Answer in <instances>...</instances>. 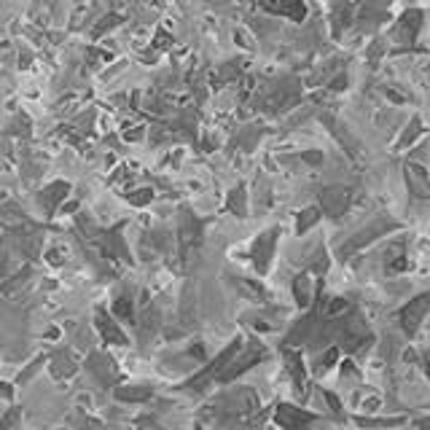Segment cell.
Returning a JSON list of instances; mask_svg holds the SVG:
<instances>
[{
	"mask_svg": "<svg viewBox=\"0 0 430 430\" xmlns=\"http://www.w3.org/2000/svg\"><path fill=\"white\" fill-rule=\"evenodd\" d=\"M396 229H398V224L393 221V218H385V215H379V218H374V221L366 226V229L355 231L350 240L344 242L342 248H339V253H342V256H350V253L361 250L363 245H371V242L377 240V237H387V231H396Z\"/></svg>",
	"mask_w": 430,
	"mask_h": 430,
	"instance_id": "6da1fadb",
	"label": "cell"
},
{
	"mask_svg": "<svg viewBox=\"0 0 430 430\" xmlns=\"http://www.w3.org/2000/svg\"><path fill=\"white\" fill-rule=\"evenodd\" d=\"M240 350H242V339H234V342L229 344L224 352L215 358V361L207 366L205 371H199V374L191 379V382H186V387H191V390H199V387H202L205 382H210V379H215V377L221 379V374H224L226 368L231 366V361L240 355Z\"/></svg>",
	"mask_w": 430,
	"mask_h": 430,
	"instance_id": "7a4b0ae2",
	"label": "cell"
},
{
	"mask_svg": "<svg viewBox=\"0 0 430 430\" xmlns=\"http://www.w3.org/2000/svg\"><path fill=\"white\" fill-rule=\"evenodd\" d=\"M280 229H266L264 234H258V240L253 242V266L258 275H266L272 266V256H275V242Z\"/></svg>",
	"mask_w": 430,
	"mask_h": 430,
	"instance_id": "3957f363",
	"label": "cell"
},
{
	"mask_svg": "<svg viewBox=\"0 0 430 430\" xmlns=\"http://www.w3.org/2000/svg\"><path fill=\"white\" fill-rule=\"evenodd\" d=\"M178 234H180V250H183V256L189 258L191 250L202 240V221L196 215H191L189 207L180 210V229H178Z\"/></svg>",
	"mask_w": 430,
	"mask_h": 430,
	"instance_id": "277c9868",
	"label": "cell"
},
{
	"mask_svg": "<svg viewBox=\"0 0 430 430\" xmlns=\"http://www.w3.org/2000/svg\"><path fill=\"white\" fill-rule=\"evenodd\" d=\"M428 307H430V296L428 293H422V296H417L414 301H409L403 310H401V323H403V331L414 336L417 334V328L422 326V320H425V315H428Z\"/></svg>",
	"mask_w": 430,
	"mask_h": 430,
	"instance_id": "5b68a950",
	"label": "cell"
},
{
	"mask_svg": "<svg viewBox=\"0 0 430 430\" xmlns=\"http://www.w3.org/2000/svg\"><path fill=\"white\" fill-rule=\"evenodd\" d=\"M350 189H344V186H331V189L320 191V207H323V213H326L328 218H342L344 210L350 207Z\"/></svg>",
	"mask_w": 430,
	"mask_h": 430,
	"instance_id": "8992f818",
	"label": "cell"
},
{
	"mask_svg": "<svg viewBox=\"0 0 430 430\" xmlns=\"http://www.w3.org/2000/svg\"><path fill=\"white\" fill-rule=\"evenodd\" d=\"M275 420L282 430H301L304 425L315 422L317 417H315L312 412H304V409H296V406H291V403H280V406H277Z\"/></svg>",
	"mask_w": 430,
	"mask_h": 430,
	"instance_id": "52a82bcc",
	"label": "cell"
},
{
	"mask_svg": "<svg viewBox=\"0 0 430 430\" xmlns=\"http://www.w3.org/2000/svg\"><path fill=\"white\" fill-rule=\"evenodd\" d=\"M317 296H320V288L315 285L310 272H304L293 280V299H296L299 307H310L312 301H317Z\"/></svg>",
	"mask_w": 430,
	"mask_h": 430,
	"instance_id": "ba28073f",
	"label": "cell"
},
{
	"mask_svg": "<svg viewBox=\"0 0 430 430\" xmlns=\"http://www.w3.org/2000/svg\"><path fill=\"white\" fill-rule=\"evenodd\" d=\"M406 186L417 199H428V172L422 164H406Z\"/></svg>",
	"mask_w": 430,
	"mask_h": 430,
	"instance_id": "9c48e42d",
	"label": "cell"
},
{
	"mask_svg": "<svg viewBox=\"0 0 430 430\" xmlns=\"http://www.w3.org/2000/svg\"><path fill=\"white\" fill-rule=\"evenodd\" d=\"M94 320H97V328H100V334H103V339L108 344H127V336L121 334V328L105 315L103 310H97V315H94Z\"/></svg>",
	"mask_w": 430,
	"mask_h": 430,
	"instance_id": "30bf717a",
	"label": "cell"
},
{
	"mask_svg": "<svg viewBox=\"0 0 430 430\" xmlns=\"http://www.w3.org/2000/svg\"><path fill=\"white\" fill-rule=\"evenodd\" d=\"M68 191H70V183H65V180H57V183H52L49 189L43 191V196H41V202L46 205V210H49V213H54V210H57V205H59V202H65V196H68Z\"/></svg>",
	"mask_w": 430,
	"mask_h": 430,
	"instance_id": "8fae6325",
	"label": "cell"
},
{
	"mask_svg": "<svg viewBox=\"0 0 430 430\" xmlns=\"http://www.w3.org/2000/svg\"><path fill=\"white\" fill-rule=\"evenodd\" d=\"M285 363H288V374L293 377V385H296V390L301 393V387L307 385V377H304V363H301V352L285 350Z\"/></svg>",
	"mask_w": 430,
	"mask_h": 430,
	"instance_id": "7c38bea8",
	"label": "cell"
},
{
	"mask_svg": "<svg viewBox=\"0 0 430 430\" xmlns=\"http://www.w3.org/2000/svg\"><path fill=\"white\" fill-rule=\"evenodd\" d=\"M420 19H422L420 11H409V14H403L401 27H398V41H401V43H414V35H417V30H420Z\"/></svg>",
	"mask_w": 430,
	"mask_h": 430,
	"instance_id": "4fadbf2b",
	"label": "cell"
},
{
	"mask_svg": "<svg viewBox=\"0 0 430 430\" xmlns=\"http://www.w3.org/2000/svg\"><path fill=\"white\" fill-rule=\"evenodd\" d=\"M92 371L100 377V382L103 385H108V382H113L116 379V368H113V361L110 358H105V355H92Z\"/></svg>",
	"mask_w": 430,
	"mask_h": 430,
	"instance_id": "5bb4252c",
	"label": "cell"
},
{
	"mask_svg": "<svg viewBox=\"0 0 430 430\" xmlns=\"http://www.w3.org/2000/svg\"><path fill=\"white\" fill-rule=\"evenodd\" d=\"M229 210L231 213H237L240 218H245V213H248V207H245V186H237V189L229 194Z\"/></svg>",
	"mask_w": 430,
	"mask_h": 430,
	"instance_id": "9a60e30c",
	"label": "cell"
},
{
	"mask_svg": "<svg viewBox=\"0 0 430 430\" xmlns=\"http://www.w3.org/2000/svg\"><path fill=\"white\" fill-rule=\"evenodd\" d=\"M317 221H320V210H317V207H307V210L299 215L296 231H299V234H304V231H307V229H312V226L317 224Z\"/></svg>",
	"mask_w": 430,
	"mask_h": 430,
	"instance_id": "2e32d148",
	"label": "cell"
},
{
	"mask_svg": "<svg viewBox=\"0 0 430 430\" xmlns=\"http://www.w3.org/2000/svg\"><path fill=\"white\" fill-rule=\"evenodd\" d=\"M151 396V387H129V390H127V387H119V390H116V398H119V401H145V398Z\"/></svg>",
	"mask_w": 430,
	"mask_h": 430,
	"instance_id": "e0dca14e",
	"label": "cell"
},
{
	"mask_svg": "<svg viewBox=\"0 0 430 430\" xmlns=\"http://www.w3.org/2000/svg\"><path fill=\"white\" fill-rule=\"evenodd\" d=\"M113 312L119 315L121 320H132V315H135V310H132V301H129L127 296H116V304H113Z\"/></svg>",
	"mask_w": 430,
	"mask_h": 430,
	"instance_id": "ac0fdd59",
	"label": "cell"
},
{
	"mask_svg": "<svg viewBox=\"0 0 430 430\" xmlns=\"http://www.w3.org/2000/svg\"><path fill=\"white\" fill-rule=\"evenodd\" d=\"M234 285H237V288H240V291L245 293L248 299H261V296H264V288H261L258 282H256V285H250L245 277H237V282H234Z\"/></svg>",
	"mask_w": 430,
	"mask_h": 430,
	"instance_id": "d6986e66",
	"label": "cell"
},
{
	"mask_svg": "<svg viewBox=\"0 0 430 430\" xmlns=\"http://www.w3.org/2000/svg\"><path fill=\"white\" fill-rule=\"evenodd\" d=\"M275 14H285V17H293L296 22H301L304 19V6L301 3H296V6H282V8H272Z\"/></svg>",
	"mask_w": 430,
	"mask_h": 430,
	"instance_id": "ffe728a7",
	"label": "cell"
},
{
	"mask_svg": "<svg viewBox=\"0 0 430 430\" xmlns=\"http://www.w3.org/2000/svg\"><path fill=\"white\" fill-rule=\"evenodd\" d=\"M19 422H22V412H19V409H11V412L3 417V422H0V430H17Z\"/></svg>",
	"mask_w": 430,
	"mask_h": 430,
	"instance_id": "44dd1931",
	"label": "cell"
},
{
	"mask_svg": "<svg viewBox=\"0 0 430 430\" xmlns=\"http://www.w3.org/2000/svg\"><path fill=\"white\" fill-rule=\"evenodd\" d=\"M355 422H358L361 428H374V425H377V428H390V425H398L401 420H366V417H358Z\"/></svg>",
	"mask_w": 430,
	"mask_h": 430,
	"instance_id": "7402d4cb",
	"label": "cell"
},
{
	"mask_svg": "<svg viewBox=\"0 0 430 430\" xmlns=\"http://www.w3.org/2000/svg\"><path fill=\"white\" fill-rule=\"evenodd\" d=\"M151 196H154V191L151 189H140V191L127 194V199H129L132 205H145V202H151Z\"/></svg>",
	"mask_w": 430,
	"mask_h": 430,
	"instance_id": "603a6c76",
	"label": "cell"
},
{
	"mask_svg": "<svg viewBox=\"0 0 430 430\" xmlns=\"http://www.w3.org/2000/svg\"><path fill=\"white\" fill-rule=\"evenodd\" d=\"M326 401H328V403H331V409H334V414H336V417H342V403H339L336 398L331 396V393H326Z\"/></svg>",
	"mask_w": 430,
	"mask_h": 430,
	"instance_id": "cb8c5ba5",
	"label": "cell"
}]
</instances>
